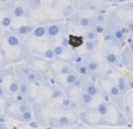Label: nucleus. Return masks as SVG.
<instances>
[{"label": "nucleus", "instance_id": "1", "mask_svg": "<svg viewBox=\"0 0 133 129\" xmlns=\"http://www.w3.org/2000/svg\"><path fill=\"white\" fill-rule=\"evenodd\" d=\"M82 87H83V92L91 95L92 97L102 95V92H101V89H99L98 85H97L94 80H91V79H85Z\"/></svg>", "mask_w": 133, "mask_h": 129}, {"label": "nucleus", "instance_id": "2", "mask_svg": "<svg viewBox=\"0 0 133 129\" xmlns=\"http://www.w3.org/2000/svg\"><path fill=\"white\" fill-rule=\"evenodd\" d=\"M115 82V81H113ZM116 86L118 87V89H119L120 94L123 95V96H125L126 95V93L129 92V89L131 88L132 83L130 82V81H127V79L125 78V75H123L122 73H118V79H117V82H115Z\"/></svg>", "mask_w": 133, "mask_h": 129}, {"label": "nucleus", "instance_id": "3", "mask_svg": "<svg viewBox=\"0 0 133 129\" xmlns=\"http://www.w3.org/2000/svg\"><path fill=\"white\" fill-rule=\"evenodd\" d=\"M84 39H83L82 35H77V34H71L68 33V45L70 48L72 49H78L82 47Z\"/></svg>", "mask_w": 133, "mask_h": 129}, {"label": "nucleus", "instance_id": "4", "mask_svg": "<svg viewBox=\"0 0 133 129\" xmlns=\"http://www.w3.org/2000/svg\"><path fill=\"white\" fill-rule=\"evenodd\" d=\"M28 37L35 38V39H43V38H46V27H44V25H36L34 27V30H33V32Z\"/></svg>", "mask_w": 133, "mask_h": 129}, {"label": "nucleus", "instance_id": "5", "mask_svg": "<svg viewBox=\"0 0 133 129\" xmlns=\"http://www.w3.org/2000/svg\"><path fill=\"white\" fill-rule=\"evenodd\" d=\"M29 12H36L43 8V0H26Z\"/></svg>", "mask_w": 133, "mask_h": 129}, {"label": "nucleus", "instance_id": "6", "mask_svg": "<svg viewBox=\"0 0 133 129\" xmlns=\"http://www.w3.org/2000/svg\"><path fill=\"white\" fill-rule=\"evenodd\" d=\"M75 123H76V120H71L66 115L60 116L56 120V126H58V127H70V126L75 125Z\"/></svg>", "mask_w": 133, "mask_h": 129}, {"label": "nucleus", "instance_id": "7", "mask_svg": "<svg viewBox=\"0 0 133 129\" xmlns=\"http://www.w3.org/2000/svg\"><path fill=\"white\" fill-rule=\"evenodd\" d=\"M29 85H28L27 82H25V81H19V95H21V96L25 99V97H28V93H29Z\"/></svg>", "mask_w": 133, "mask_h": 129}, {"label": "nucleus", "instance_id": "8", "mask_svg": "<svg viewBox=\"0 0 133 129\" xmlns=\"http://www.w3.org/2000/svg\"><path fill=\"white\" fill-rule=\"evenodd\" d=\"M18 120L21 121V122H30V121L33 120V114L32 112H30V109H28V110H25L22 112V113H20L18 115Z\"/></svg>", "mask_w": 133, "mask_h": 129}, {"label": "nucleus", "instance_id": "9", "mask_svg": "<svg viewBox=\"0 0 133 129\" xmlns=\"http://www.w3.org/2000/svg\"><path fill=\"white\" fill-rule=\"evenodd\" d=\"M50 89H51L50 100L60 99V97L63 96V90H62V88H58V86H51Z\"/></svg>", "mask_w": 133, "mask_h": 129}, {"label": "nucleus", "instance_id": "10", "mask_svg": "<svg viewBox=\"0 0 133 129\" xmlns=\"http://www.w3.org/2000/svg\"><path fill=\"white\" fill-rule=\"evenodd\" d=\"M18 89H19V81L16 78H14L13 80H12V82L8 83V93L14 95L18 93Z\"/></svg>", "mask_w": 133, "mask_h": 129}, {"label": "nucleus", "instance_id": "11", "mask_svg": "<svg viewBox=\"0 0 133 129\" xmlns=\"http://www.w3.org/2000/svg\"><path fill=\"white\" fill-rule=\"evenodd\" d=\"M5 95H6V90H5V88L2 87V85H0V97H5Z\"/></svg>", "mask_w": 133, "mask_h": 129}, {"label": "nucleus", "instance_id": "12", "mask_svg": "<svg viewBox=\"0 0 133 129\" xmlns=\"http://www.w3.org/2000/svg\"><path fill=\"white\" fill-rule=\"evenodd\" d=\"M0 129H6L4 126V123H1V122H0Z\"/></svg>", "mask_w": 133, "mask_h": 129}]
</instances>
